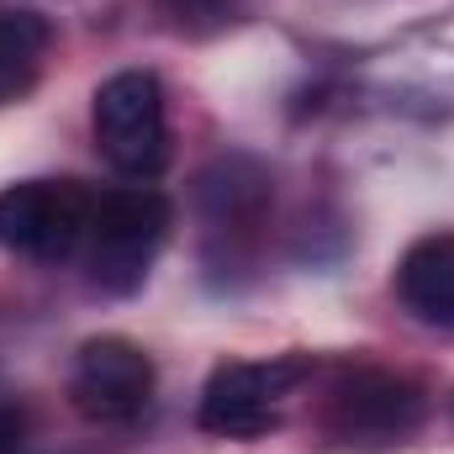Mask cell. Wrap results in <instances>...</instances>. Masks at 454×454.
<instances>
[{
    "instance_id": "6da1fadb",
    "label": "cell",
    "mask_w": 454,
    "mask_h": 454,
    "mask_svg": "<svg viewBox=\"0 0 454 454\" xmlns=\"http://www.w3.org/2000/svg\"><path fill=\"white\" fill-rule=\"evenodd\" d=\"M96 148L127 180H153L169 164V116H164V85L148 69H121L96 90L90 106Z\"/></svg>"
},
{
    "instance_id": "52a82bcc",
    "label": "cell",
    "mask_w": 454,
    "mask_h": 454,
    "mask_svg": "<svg viewBox=\"0 0 454 454\" xmlns=\"http://www.w3.org/2000/svg\"><path fill=\"white\" fill-rule=\"evenodd\" d=\"M396 296L423 323H454V232H428L402 254Z\"/></svg>"
},
{
    "instance_id": "3957f363",
    "label": "cell",
    "mask_w": 454,
    "mask_h": 454,
    "mask_svg": "<svg viewBox=\"0 0 454 454\" xmlns=\"http://www.w3.org/2000/svg\"><path fill=\"white\" fill-rule=\"evenodd\" d=\"M428 396L418 380L391 375V370H343L328 386L323 402V428L348 450H391L423 428Z\"/></svg>"
},
{
    "instance_id": "30bf717a",
    "label": "cell",
    "mask_w": 454,
    "mask_h": 454,
    "mask_svg": "<svg viewBox=\"0 0 454 454\" xmlns=\"http://www.w3.org/2000/svg\"><path fill=\"white\" fill-rule=\"evenodd\" d=\"M238 5L243 0H164L175 27H185V32H217V27H227L238 16Z\"/></svg>"
},
{
    "instance_id": "8fae6325",
    "label": "cell",
    "mask_w": 454,
    "mask_h": 454,
    "mask_svg": "<svg viewBox=\"0 0 454 454\" xmlns=\"http://www.w3.org/2000/svg\"><path fill=\"white\" fill-rule=\"evenodd\" d=\"M21 444H27V412L0 407V454H21Z\"/></svg>"
},
{
    "instance_id": "9c48e42d",
    "label": "cell",
    "mask_w": 454,
    "mask_h": 454,
    "mask_svg": "<svg viewBox=\"0 0 454 454\" xmlns=\"http://www.w3.org/2000/svg\"><path fill=\"white\" fill-rule=\"evenodd\" d=\"M48 43H53V27L37 11H0V106L32 90Z\"/></svg>"
},
{
    "instance_id": "5b68a950",
    "label": "cell",
    "mask_w": 454,
    "mask_h": 454,
    "mask_svg": "<svg viewBox=\"0 0 454 454\" xmlns=\"http://www.w3.org/2000/svg\"><path fill=\"white\" fill-rule=\"evenodd\" d=\"M96 191L80 180H21L0 191V248L59 264L85 248Z\"/></svg>"
},
{
    "instance_id": "8992f818",
    "label": "cell",
    "mask_w": 454,
    "mask_h": 454,
    "mask_svg": "<svg viewBox=\"0 0 454 454\" xmlns=\"http://www.w3.org/2000/svg\"><path fill=\"white\" fill-rule=\"evenodd\" d=\"M74 407L101 423V428H127L148 412L153 402V359L121 333H101L80 348L74 380H69Z\"/></svg>"
},
{
    "instance_id": "277c9868",
    "label": "cell",
    "mask_w": 454,
    "mask_h": 454,
    "mask_svg": "<svg viewBox=\"0 0 454 454\" xmlns=\"http://www.w3.org/2000/svg\"><path fill=\"white\" fill-rule=\"evenodd\" d=\"M312 354H275V359H227L212 370L201 391V428L217 439H264L280 423V402L312 380Z\"/></svg>"
},
{
    "instance_id": "7a4b0ae2",
    "label": "cell",
    "mask_w": 454,
    "mask_h": 454,
    "mask_svg": "<svg viewBox=\"0 0 454 454\" xmlns=\"http://www.w3.org/2000/svg\"><path fill=\"white\" fill-rule=\"evenodd\" d=\"M169 201L153 185H121V191H101L96 212H90V232H85V254H90V275L96 286H106L116 296L137 291L159 243L169 238Z\"/></svg>"
},
{
    "instance_id": "ba28073f",
    "label": "cell",
    "mask_w": 454,
    "mask_h": 454,
    "mask_svg": "<svg viewBox=\"0 0 454 454\" xmlns=\"http://www.w3.org/2000/svg\"><path fill=\"white\" fill-rule=\"evenodd\" d=\"M264 201H270V180L248 159H223L217 169L201 175V207H207V223L212 227L259 223Z\"/></svg>"
}]
</instances>
